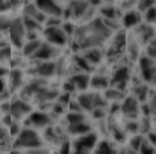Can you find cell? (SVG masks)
Here are the masks:
<instances>
[{"mask_svg": "<svg viewBox=\"0 0 156 154\" xmlns=\"http://www.w3.org/2000/svg\"><path fill=\"white\" fill-rule=\"evenodd\" d=\"M41 147H44L43 138L38 135L37 130L29 127H23L18 136L14 138V144H12V150H34Z\"/></svg>", "mask_w": 156, "mask_h": 154, "instance_id": "obj_1", "label": "cell"}, {"mask_svg": "<svg viewBox=\"0 0 156 154\" xmlns=\"http://www.w3.org/2000/svg\"><path fill=\"white\" fill-rule=\"evenodd\" d=\"M126 38H127V33L121 29L115 30L111 38H109V44H108V49H106V57L108 60H118L120 56L124 53L126 49Z\"/></svg>", "mask_w": 156, "mask_h": 154, "instance_id": "obj_2", "label": "cell"}, {"mask_svg": "<svg viewBox=\"0 0 156 154\" xmlns=\"http://www.w3.org/2000/svg\"><path fill=\"white\" fill-rule=\"evenodd\" d=\"M99 142V136L91 132L83 136H77L71 144V154H93Z\"/></svg>", "mask_w": 156, "mask_h": 154, "instance_id": "obj_3", "label": "cell"}, {"mask_svg": "<svg viewBox=\"0 0 156 154\" xmlns=\"http://www.w3.org/2000/svg\"><path fill=\"white\" fill-rule=\"evenodd\" d=\"M136 65H138L141 82L152 86L155 83V59H150V57H147L146 54L141 53V56L136 60Z\"/></svg>", "mask_w": 156, "mask_h": 154, "instance_id": "obj_4", "label": "cell"}, {"mask_svg": "<svg viewBox=\"0 0 156 154\" xmlns=\"http://www.w3.org/2000/svg\"><path fill=\"white\" fill-rule=\"evenodd\" d=\"M130 70L127 65H118L112 73H111V77H109V86L111 88H117V89H121L124 91L130 82Z\"/></svg>", "mask_w": 156, "mask_h": 154, "instance_id": "obj_5", "label": "cell"}, {"mask_svg": "<svg viewBox=\"0 0 156 154\" xmlns=\"http://www.w3.org/2000/svg\"><path fill=\"white\" fill-rule=\"evenodd\" d=\"M52 125V115L46 110H35L26 118L24 127L34 130H46Z\"/></svg>", "mask_w": 156, "mask_h": 154, "instance_id": "obj_6", "label": "cell"}, {"mask_svg": "<svg viewBox=\"0 0 156 154\" xmlns=\"http://www.w3.org/2000/svg\"><path fill=\"white\" fill-rule=\"evenodd\" d=\"M43 35H44V41L52 44L55 47H64L68 43V36L65 35V32L62 30V27H44L43 29Z\"/></svg>", "mask_w": 156, "mask_h": 154, "instance_id": "obj_7", "label": "cell"}, {"mask_svg": "<svg viewBox=\"0 0 156 154\" xmlns=\"http://www.w3.org/2000/svg\"><path fill=\"white\" fill-rule=\"evenodd\" d=\"M32 104L24 100V98H17L14 101H11V109H9V115L12 116V119L15 121H23L24 118H27L32 113Z\"/></svg>", "mask_w": 156, "mask_h": 154, "instance_id": "obj_8", "label": "cell"}, {"mask_svg": "<svg viewBox=\"0 0 156 154\" xmlns=\"http://www.w3.org/2000/svg\"><path fill=\"white\" fill-rule=\"evenodd\" d=\"M9 38H11V43L14 47L17 49H21L24 46V39H26V29H24V24H23V20L21 18H14L12 20V24L9 27Z\"/></svg>", "mask_w": 156, "mask_h": 154, "instance_id": "obj_9", "label": "cell"}, {"mask_svg": "<svg viewBox=\"0 0 156 154\" xmlns=\"http://www.w3.org/2000/svg\"><path fill=\"white\" fill-rule=\"evenodd\" d=\"M120 116L124 119H138L140 118V103L132 95H126L120 103Z\"/></svg>", "mask_w": 156, "mask_h": 154, "instance_id": "obj_10", "label": "cell"}, {"mask_svg": "<svg viewBox=\"0 0 156 154\" xmlns=\"http://www.w3.org/2000/svg\"><path fill=\"white\" fill-rule=\"evenodd\" d=\"M35 6L47 17H62L64 15V8L56 2V0H35Z\"/></svg>", "mask_w": 156, "mask_h": 154, "instance_id": "obj_11", "label": "cell"}, {"mask_svg": "<svg viewBox=\"0 0 156 154\" xmlns=\"http://www.w3.org/2000/svg\"><path fill=\"white\" fill-rule=\"evenodd\" d=\"M136 41L140 43V46H147L150 41L155 39V29L153 24H147V23H141L135 27L133 33H132Z\"/></svg>", "mask_w": 156, "mask_h": 154, "instance_id": "obj_12", "label": "cell"}, {"mask_svg": "<svg viewBox=\"0 0 156 154\" xmlns=\"http://www.w3.org/2000/svg\"><path fill=\"white\" fill-rule=\"evenodd\" d=\"M59 89H56V88H53V86H49V85H46L44 88H41L37 94H35V97L32 98L34 101L37 103V104H40V106H44V104H52V103L56 101V98L59 97Z\"/></svg>", "mask_w": 156, "mask_h": 154, "instance_id": "obj_13", "label": "cell"}, {"mask_svg": "<svg viewBox=\"0 0 156 154\" xmlns=\"http://www.w3.org/2000/svg\"><path fill=\"white\" fill-rule=\"evenodd\" d=\"M91 6L88 5L87 0H70V5H68V9H67V17L70 18H74V20H82L83 15L87 14V11L90 9Z\"/></svg>", "mask_w": 156, "mask_h": 154, "instance_id": "obj_14", "label": "cell"}, {"mask_svg": "<svg viewBox=\"0 0 156 154\" xmlns=\"http://www.w3.org/2000/svg\"><path fill=\"white\" fill-rule=\"evenodd\" d=\"M6 85H8L11 92L23 89V86H24V73H23V70H20V68L9 70L8 77H6Z\"/></svg>", "mask_w": 156, "mask_h": 154, "instance_id": "obj_15", "label": "cell"}, {"mask_svg": "<svg viewBox=\"0 0 156 154\" xmlns=\"http://www.w3.org/2000/svg\"><path fill=\"white\" fill-rule=\"evenodd\" d=\"M59 54V47H55L52 44L43 41L41 47L35 53V56L32 59H37V62H44V60H53L56 56Z\"/></svg>", "mask_w": 156, "mask_h": 154, "instance_id": "obj_16", "label": "cell"}, {"mask_svg": "<svg viewBox=\"0 0 156 154\" xmlns=\"http://www.w3.org/2000/svg\"><path fill=\"white\" fill-rule=\"evenodd\" d=\"M90 76L88 73H74L68 77V82L74 86L76 92H85L90 88Z\"/></svg>", "mask_w": 156, "mask_h": 154, "instance_id": "obj_17", "label": "cell"}, {"mask_svg": "<svg viewBox=\"0 0 156 154\" xmlns=\"http://www.w3.org/2000/svg\"><path fill=\"white\" fill-rule=\"evenodd\" d=\"M35 74L40 79H50L52 76L56 74V62L55 60H44V62H38L35 65Z\"/></svg>", "mask_w": 156, "mask_h": 154, "instance_id": "obj_18", "label": "cell"}, {"mask_svg": "<svg viewBox=\"0 0 156 154\" xmlns=\"http://www.w3.org/2000/svg\"><path fill=\"white\" fill-rule=\"evenodd\" d=\"M124 53L127 54V57H129L132 62H136L138 57L141 56V46H140V43L136 41V38H135L132 33H127Z\"/></svg>", "mask_w": 156, "mask_h": 154, "instance_id": "obj_19", "label": "cell"}, {"mask_svg": "<svg viewBox=\"0 0 156 154\" xmlns=\"http://www.w3.org/2000/svg\"><path fill=\"white\" fill-rule=\"evenodd\" d=\"M108 88H109V76L108 74L94 73L90 76V89H93V92H103Z\"/></svg>", "mask_w": 156, "mask_h": 154, "instance_id": "obj_20", "label": "cell"}, {"mask_svg": "<svg viewBox=\"0 0 156 154\" xmlns=\"http://www.w3.org/2000/svg\"><path fill=\"white\" fill-rule=\"evenodd\" d=\"M152 94H153L152 86H149V85H146V83L133 85V86H132V89H130V95L140 103V104L147 101V100H149V97H150Z\"/></svg>", "mask_w": 156, "mask_h": 154, "instance_id": "obj_21", "label": "cell"}, {"mask_svg": "<svg viewBox=\"0 0 156 154\" xmlns=\"http://www.w3.org/2000/svg\"><path fill=\"white\" fill-rule=\"evenodd\" d=\"M80 56L93 67V68H97L102 60L105 59V51L102 49H88V50H83L80 53Z\"/></svg>", "mask_w": 156, "mask_h": 154, "instance_id": "obj_22", "label": "cell"}, {"mask_svg": "<svg viewBox=\"0 0 156 154\" xmlns=\"http://www.w3.org/2000/svg\"><path fill=\"white\" fill-rule=\"evenodd\" d=\"M143 15L136 9H127L126 14L123 15V26L126 29H135L138 24H141Z\"/></svg>", "mask_w": 156, "mask_h": 154, "instance_id": "obj_23", "label": "cell"}, {"mask_svg": "<svg viewBox=\"0 0 156 154\" xmlns=\"http://www.w3.org/2000/svg\"><path fill=\"white\" fill-rule=\"evenodd\" d=\"M76 101L80 106V109L83 110V113H91L93 109H94V94L93 92H80L77 97H76Z\"/></svg>", "mask_w": 156, "mask_h": 154, "instance_id": "obj_24", "label": "cell"}, {"mask_svg": "<svg viewBox=\"0 0 156 154\" xmlns=\"http://www.w3.org/2000/svg\"><path fill=\"white\" fill-rule=\"evenodd\" d=\"M23 17H29V18H34V20H37L40 24H43L44 26V23H46V20H47V15H44L37 6H35V3H27L24 8H23Z\"/></svg>", "mask_w": 156, "mask_h": 154, "instance_id": "obj_25", "label": "cell"}, {"mask_svg": "<svg viewBox=\"0 0 156 154\" xmlns=\"http://www.w3.org/2000/svg\"><path fill=\"white\" fill-rule=\"evenodd\" d=\"M102 94H103V97L106 98V101L109 104L121 103L124 100V97H126V91H121V89H117V88H111V86L108 89H105Z\"/></svg>", "mask_w": 156, "mask_h": 154, "instance_id": "obj_26", "label": "cell"}, {"mask_svg": "<svg viewBox=\"0 0 156 154\" xmlns=\"http://www.w3.org/2000/svg\"><path fill=\"white\" fill-rule=\"evenodd\" d=\"M117 147L112 141L109 139H103V141H99L93 154H117Z\"/></svg>", "mask_w": 156, "mask_h": 154, "instance_id": "obj_27", "label": "cell"}, {"mask_svg": "<svg viewBox=\"0 0 156 154\" xmlns=\"http://www.w3.org/2000/svg\"><path fill=\"white\" fill-rule=\"evenodd\" d=\"M68 132L70 135L73 136H83V135H88L93 132V127L88 121H83V122H79V124H73V125H68Z\"/></svg>", "mask_w": 156, "mask_h": 154, "instance_id": "obj_28", "label": "cell"}, {"mask_svg": "<svg viewBox=\"0 0 156 154\" xmlns=\"http://www.w3.org/2000/svg\"><path fill=\"white\" fill-rule=\"evenodd\" d=\"M43 41L41 39H34V41H26L24 46L21 47V51H23V56L26 57H34L35 53L38 51V49L41 47Z\"/></svg>", "mask_w": 156, "mask_h": 154, "instance_id": "obj_29", "label": "cell"}, {"mask_svg": "<svg viewBox=\"0 0 156 154\" xmlns=\"http://www.w3.org/2000/svg\"><path fill=\"white\" fill-rule=\"evenodd\" d=\"M100 18L103 20H112V21H117L118 20V9L112 5H103L100 6Z\"/></svg>", "mask_w": 156, "mask_h": 154, "instance_id": "obj_30", "label": "cell"}, {"mask_svg": "<svg viewBox=\"0 0 156 154\" xmlns=\"http://www.w3.org/2000/svg\"><path fill=\"white\" fill-rule=\"evenodd\" d=\"M144 141H146V138H144L143 135L135 133V135H132V136L129 138V141H127V148H130V150H133V151H138V150L141 148V145H143Z\"/></svg>", "mask_w": 156, "mask_h": 154, "instance_id": "obj_31", "label": "cell"}, {"mask_svg": "<svg viewBox=\"0 0 156 154\" xmlns=\"http://www.w3.org/2000/svg\"><path fill=\"white\" fill-rule=\"evenodd\" d=\"M23 20V24H24V29L26 32H40L43 29V24H40L37 20L34 18H29V17H21Z\"/></svg>", "mask_w": 156, "mask_h": 154, "instance_id": "obj_32", "label": "cell"}, {"mask_svg": "<svg viewBox=\"0 0 156 154\" xmlns=\"http://www.w3.org/2000/svg\"><path fill=\"white\" fill-rule=\"evenodd\" d=\"M65 119H67V124H68V125H73V124H79V122L87 121V116H85V113H74V112H68V113H67V116H65Z\"/></svg>", "mask_w": 156, "mask_h": 154, "instance_id": "obj_33", "label": "cell"}, {"mask_svg": "<svg viewBox=\"0 0 156 154\" xmlns=\"http://www.w3.org/2000/svg\"><path fill=\"white\" fill-rule=\"evenodd\" d=\"M9 154H50L49 148L41 147V148H34V150H11Z\"/></svg>", "mask_w": 156, "mask_h": 154, "instance_id": "obj_34", "label": "cell"}, {"mask_svg": "<svg viewBox=\"0 0 156 154\" xmlns=\"http://www.w3.org/2000/svg\"><path fill=\"white\" fill-rule=\"evenodd\" d=\"M155 6V0H138V12L141 14H144L147 9H150V8H153Z\"/></svg>", "mask_w": 156, "mask_h": 154, "instance_id": "obj_35", "label": "cell"}, {"mask_svg": "<svg viewBox=\"0 0 156 154\" xmlns=\"http://www.w3.org/2000/svg\"><path fill=\"white\" fill-rule=\"evenodd\" d=\"M44 26L46 27H59V26H62V18H59V17H47Z\"/></svg>", "mask_w": 156, "mask_h": 154, "instance_id": "obj_36", "label": "cell"}, {"mask_svg": "<svg viewBox=\"0 0 156 154\" xmlns=\"http://www.w3.org/2000/svg\"><path fill=\"white\" fill-rule=\"evenodd\" d=\"M91 115H93L94 119H97V121H103V119L108 118V109H94V110L91 112Z\"/></svg>", "mask_w": 156, "mask_h": 154, "instance_id": "obj_37", "label": "cell"}, {"mask_svg": "<svg viewBox=\"0 0 156 154\" xmlns=\"http://www.w3.org/2000/svg\"><path fill=\"white\" fill-rule=\"evenodd\" d=\"M12 20L11 17H6V15H0V30H9L11 24H12Z\"/></svg>", "mask_w": 156, "mask_h": 154, "instance_id": "obj_38", "label": "cell"}, {"mask_svg": "<svg viewBox=\"0 0 156 154\" xmlns=\"http://www.w3.org/2000/svg\"><path fill=\"white\" fill-rule=\"evenodd\" d=\"M138 154H155V145H152L147 141H144L141 148L138 150Z\"/></svg>", "mask_w": 156, "mask_h": 154, "instance_id": "obj_39", "label": "cell"}, {"mask_svg": "<svg viewBox=\"0 0 156 154\" xmlns=\"http://www.w3.org/2000/svg\"><path fill=\"white\" fill-rule=\"evenodd\" d=\"M143 18H144V23H147V24H153V23H155V6L150 8V9H147V11L144 12Z\"/></svg>", "mask_w": 156, "mask_h": 154, "instance_id": "obj_40", "label": "cell"}, {"mask_svg": "<svg viewBox=\"0 0 156 154\" xmlns=\"http://www.w3.org/2000/svg\"><path fill=\"white\" fill-rule=\"evenodd\" d=\"M58 154H71V144H70L68 141H64V142L59 145Z\"/></svg>", "mask_w": 156, "mask_h": 154, "instance_id": "obj_41", "label": "cell"}, {"mask_svg": "<svg viewBox=\"0 0 156 154\" xmlns=\"http://www.w3.org/2000/svg\"><path fill=\"white\" fill-rule=\"evenodd\" d=\"M67 107H68V112H74V113H83V110L80 109V106H79V104H77V101H76V98H74V100L71 98V101L68 103V106H67Z\"/></svg>", "mask_w": 156, "mask_h": 154, "instance_id": "obj_42", "label": "cell"}, {"mask_svg": "<svg viewBox=\"0 0 156 154\" xmlns=\"http://www.w3.org/2000/svg\"><path fill=\"white\" fill-rule=\"evenodd\" d=\"M11 57V49L9 47H2L0 49V60H9Z\"/></svg>", "mask_w": 156, "mask_h": 154, "instance_id": "obj_43", "label": "cell"}, {"mask_svg": "<svg viewBox=\"0 0 156 154\" xmlns=\"http://www.w3.org/2000/svg\"><path fill=\"white\" fill-rule=\"evenodd\" d=\"M9 139V132H8V128L5 127V125H2V122H0V142H5V141H8Z\"/></svg>", "mask_w": 156, "mask_h": 154, "instance_id": "obj_44", "label": "cell"}, {"mask_svg": "<svg viewBox=\"0 0 156 154\" xmlns=\"http://www.w3.org/2000/svg\"><path fill=\"white\" fill-rule=\"evenodd\" d=\"M88 2V5L91 6V8H97V6H102V0H87Z\"/></svg>", "mask_w": 156, "mask_h": 154, "instance_id": "obj_45", "label": "cell"}, {"mask_svg": "<svg viewBox=\"0 0 156 154\" xmlns=\"http://www.w3.org/2000/svg\"><path fill=\"white\" fill-rule=\"evenodd\" d=\"M124 154H138V151H133L130 148H124Z\"/></svg>", "mask_w": 156, "mask_h": 154, "instance_id": "obj_46", "label": "cell"}, {"mask_svg": "<svg viewBox=\"0 0 156 154\" xmlns=\"http://www.w3.org/2000/svg\"><path fill=\"white\" fill-rule=\"evenodd\" d=\"M9 2H11L12 8H15V6H18V5H20V2H21V0H9Z\"/></svg>", "mask_w": 156, "mask_h": 154, "instance_id": "obj_47", "label": "cell"}, {"mask_svg": "<svg viewBox=\"0 0 156 154\" xmlns=\"http://www.w3.org/2000/svg\"><path fill=\"white\" fill-rule=\"evenodd\" d=\"M102 2H105L106 5H112L114 3V0H102Z\"/></svg>", "mask_w": 156, "mask_h": 154, "instance_id": "obj_48", "label": "cell"}, {"mask_svg": "<svg viewBox=\"0 0 156 154\" xmlns=\"http://www.w3.org/2000/svg\"><path fill=\"white\" fill-rule=\"evenodd\" d=\"M21 2H26V3H29V0H21Z\"/></svg>", "mask_w": 156, "mask_h": 154, "instance_id": "obj_49", "label": "cell"}, {"mask_svg": "<svg viewBox=\"0 0 156 154\" xmlns=\"http://www.w3.org/2000/svg\"><path fill=\"white\" fill-rule=\"evenodd\" d=\"M0 118H2V113H0Z\"/></svg>", "mask_w": 156, "mask_h": 154, "instance_id": "obj_50", "label": "cell"}, {"mask_svg": "<svg viewBox=\"0 0 156 154\" xmlns=\"http://www.w3.org/2000/svg\"><path fill=\"white\" fill-rule=\"evenodd\" d=\"M121 2H124V0H121Z\"/></svg>", "mask_w": 156, "mask_h": 154, "instance_id": "obj_51", "label": "cell"}, {"mask_svg": "<svg viewBox=\"0 0 156 154\" xmlns=\"http://www.w3.org/2000/svg\"><path fill=\"white\" fill-rule=\"evenodd\" d=\"M0 154H3V153H0Z\"/></svg>", "mask_w": 156, "mask_h": 154, "instance_id": "obj_52", "label": "cell"}]
</instances>
